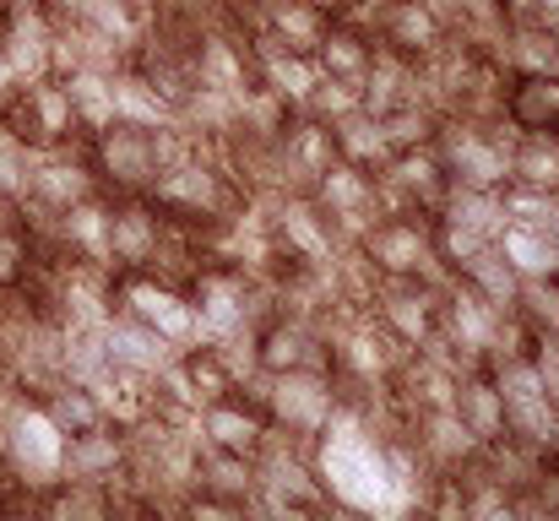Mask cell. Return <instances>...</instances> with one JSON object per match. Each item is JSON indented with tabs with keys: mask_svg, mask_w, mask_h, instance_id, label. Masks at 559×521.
<instances>
[{
	"mask_svg": "<svg viewBox=\"0 0 559 521\" xmlns=\"http://www.w3.org/2000/svg\"><path fill=\"white\" fill-rule=\"evenodd\" d=\"M500 66H506V71H555L559 38L544 33V27L511 22V33H506V44H500Z\"/></svg>",
	"mask_w": 559,
	"mask_h": 521,
	"instance_id": "32",
	"label": "cell"
},
{
	"mask_svg": "<svg viewBox=\"0 0 559 521\" xmlns=\"http://www.w3.org/2000/svg\"><path fill=\"white\" fill-rule=\"evenodd\" d=\"M332 137H337V158L354 164V169L380 174L391 164V147H385V131H380V115H370L365 104L343 120H332Z\"/></svg>",
	"mask_w": 559,
	"mask_h": 521,
	"instance_id": "26",
	"label": "cell"
},
{
	"mask_svg": "<svg viewBox=\"0 0 559 521\" xmlns=\"http://www.w3.org/2000/svg\"><path fill=\"white\" fill-rule=\"evenodd\" d=\"M38 402H44V413L60 424V435H82V429H98V424H109V407H104V396H98L93 386H82V380H60V386H49Z\"/></svg>",
	"mask_w": 559,
	"mask_h": 521,
	"instance_id": "29",
	"label": "cell"
},
{
	"mask_svg": "<svg viewBox=\"0 0 559 521\" xmlns=\"http://www.w3.org/2000/svg\"><path fill=\"white\" fill-rule=\"evenodd\" d=\"M255 484H261L255 457L201 446V457H195V489H206V495H217V500H228V506H239L250 517L255 511Z\"/></svg>",
	"mask_w": 559,
	"mask_h": 521,
	"instance_id": "22",
	"label": "cell"
},
{
	"mask_svg": "<svg viewBox=\"0 0 559 521\" xmlns=\"http://www.w3.org/2000/svg\"><path fill=\"white\" fill-rule=\"evenodd\" d=\"M516 22L527 27H544L559 38V0H516Z\"/></svg>",
	"mask_w": 559,
	"mask_h": 521,
	"instance_id": "36",
	"label": "cell"
},
{
	"mask_svg": "<svg viewBox=\"0 0 559 521\" xmlns=\"http://www.w3.org/2000/svg\"><path fill=\"white\" fill-rule=\"evenodd\" d=\"M435 217L462 223V228H473V234L495 239V234L506 228V201H500V190H467V185H451Z\"/></svg>",
	"mask_w": 559,
	"mask_h": 521,
	"instance_id": "31",
	"label": "cell"
},
{
	"mask_svg": "<svg viewBox=\"0 0 559 521\" xmlns=\"http://www.w3.org/2000/svg\"><path fill=\"white\" fill-rule=\"evenodd\" d=\"M87 164L98 174L104 196H147L158 179V147L147 126L109 120L104 131L87 137Z\"/></svg>",
	"mask_w": 559,
	"mask_h": 521,
	"instance_id": "7",
	"label": "cell"
},
{
	"mask_svg": "<svg viewBox=\"0 0 559 521\" xmlns=\"http://www.w3.org/2000/svg\"><path fill=\"white\" fill-rule=\"evenodd\" d=\"M538 364H544V386H549V402H555V413H559V358L555 353H538Z\"/></svg>",
	"mask_w": 559,
	"mask_h": 521,
	"instance_id": "37",
	"label": "cell"
},
{
	"mask_svg": "<svg viewBox=\"0 0 559 521\" xmlns=\"http://www.w3.org/2000/svg\"><path fill=\"white\" fill-rule=\"evenodd\" d=\"M451 277H456V283H467V288H473L478 299H489L495 310H506V316L516 310L522 277H516V272H511V261H506V256L495 250V239H489L484 250H473V256H467V261H462V267H456Z\"/></svg>",
	"mask_w": 559,
	"mask_h": 521,
	"instance_id": "25",
	"label": "cell"
},
{
	"mask_svg": "<svg viewBox=\"0 0 559 521\" xmlns=\"http://www.w3.org/2000/svg\"><path fill=\"white\" fill-rule=\"evenodd\" d=\"M407 440L418 446V457H424L435 473H462V467L484 451V446L462 429V418H456L451 407H424V413H413Z\"/></svg>",
	"mask_w": 559,
	"mask_h": 521,
	"instance_id": "20",
	"label": "cell"
},
{
	"mask_svg": "<svg viewBox=\"0 0 559 521\" xmlns=\"http://www.w3.org/2000/svg\"><path fill=\"white\" fill-rule=\"evenodd\" d=\"M354 245L365 250V261L380 277H429V283L451 277L440 267V256H435V223L424 212H385Z\"/></svg>",
	"mask_w": 559,
	"mask_h": 521,
	"instance_id": "4",
	"label": "cell"
},
{
	"mask_svg": "<svg viewBox=\"0 0 559 521\" xmlns=\"http://www.w3.org/2000/svg\"><path fill=\"white\" fill-rule=\"evenodd\" d=\"M60 457H66V435H60V424L44 413L38 396H27V402L0 424V462H5V473H11L22 489L38 495L44 484L60 478Z\"/></svg>",
	"mask_w": 559,
	"mask_h": 521,
	"instance_id": "5",
	"label": "cell"
},
{
	"mask_svg": "<svg viewBox=\"0 0 559 521\" xmlns=\"http://www.w3.org/2000/svg\"><path fill=\"white\" fill-rule=\"evenodd\" d=\"M115 120H131V126H147V131H158V126H169L175 120V104L126 60L120 71H115Z\"/></svg>",
	"mask_w": 559,
	"mask_h": 521,
	"instance_id": "27",
	"label": "cell"
},
{
	"mask_svg": "<svg viewBox=\"0 0 559 521\" xmlns=\"http://www.w3.org/2000/svg\"><path fill=\"white\" fill-rule=\"evenodd\" d=\"M104 347H109V364H115V369L147 375V380H158V375L175 364V353H180V343H169L164 332H153L147 321L120 316V310L104 321Z\"/></svg>",
	"mask_w": 559,
	"mask_h": 521,
	"instance_id": "17",
	"label": "cell"
},
{
	"mask_svg": "<svg viewBox=\"0 0 559 521\" xmlns=\"http://www.w3.org/2000/svg\"><path fill=\"white\" fill-rule=\"evenodd\" d=\"M266 429H272V418H266L261 396L245 391V386H234V391H223V396H212V402L195 407V440L212 446V451H245V457H255V446L266 440Z\"/></svg>",
	"mask_w": 559,
	"mask_h": 521,
	"instance_id": "12",
	"label": "cell"
},
{
	"mask_svg": "<svg viewBox=\"0 0 559 521\" xmlns=\"http://www.w3.org/2000/svg\"><path fill=\"white\" fill-rule=\"evenodd\" d=\"M500 120L511 137H559V66L555 71H511Z\"/></svg>",
	"mask_w": 559,
	"mask_h": 521,
	"instance_id": "15",
	"label": "cell"
},
{
	"mask_svg": "<svg viewBox=\"0 0 559 521\" xmlns=\"http://www.w3.org/2000/svg\"><path fill=\"white\" fill-rule=\"evenodd\" d=\"M164 228H169V217L153 196H109V267L115 272H153Z\"/></svg>",
	"mask_w": 559,
	"mask_h": 521,
	"instance_id": "10",
	"label": "cell"
},
{
	"mask_svg": "<svg viewBox=\"0 0 559 521\" xmlns=\"http://www.w3.org/2000/svg\"><path fill=\"white\" fill-rule=\"evenodd\" d=\"M495 250L511 261V272L522 283L559 277V245L544 234V223H533V217H506V228L495 234Z\"/></svg>",
	"mask_w": 559,
	"mask_h": 521,
	"instance_id": "23",
	"label": "cell"
},
{
	"mask_svg": "<svg viewBox=\"0 0 559 521\" xmlns=\"http://www.w3.org/2000/svg\"><path fill=\"white\" fill-rule=\"evenodd\" d=\"M511 185L559 196V137H511Z\"/></svg>",
	"mask_w": 559,
	"mask_h": 521,
	"instance_id": "30",
	"label": "cell"
},
{
	"mask_svg": "<svg viewBox=\"0 0 559 521\" xmlns=\"http://www.w3.org/2000/svg\"><path fill=\"white\" fill-rule=\"evenodd\" d=\"M131 5H136V11H147V16H153V11H158V5H164V0H131Z\"/></svg>",
	"mask_w": 559,
	"mask_h": 521,
	"instance_id": "38",
	"label": "cell"
},
{
	"mask_svg": "<svg viewBox=\"0 0 559 521\" xmlns=\"http://www.w3.org/2000/svg\"><path fill=\"white\" fill-rule=\"evenodd\" d=\"M326 27H332V5L326 0H261L250 33H266L272 44H283L294 55H316Z\"/></svg>",
	"mask_w": 559,
	"mask_h": 521,
	"instance_id": "19",
	"label": "cell"
},
{
	"mask_svg": "<svg viewBox=\"0 0 559 521\" xmlns=\"http://www.w3.org/2000/svg\"><path fill=\"white\" fill-rule=\"evenodd\" d=\"M55 82L66 87L71 115H76V126H82L87 137L115 120V71H66V76H55Z\"/></svg>",
	"mask_w": 559,
	"mask_h": 521,
	"instance_id": "28",
	"label": "cell"
},
{
	"mask_svg": "<svg viewBox=\"0 0 559 521\" xmlns=\"http://www.w3.org/2000/svg\"><path fill=\"white\" fill-rule=\"evenodd\" d=\"M451 413L462 418V429H467L478 446H495V440L511 435V429H506V391L495 386L489 364H478V369H467V375L456 380V402H451Z\"/></svg>",
	"mask_w": 559,
	"mask_h": 521,
	"instance_id": "21",
	"label": "cell"
},
{
	"mask_svg": "<svg viewBox=\"0 0 559 521\" xmlns=\"http://www.w3.org/2000/svg\"><path fill=\"white\" fill-rule=\"evenodd\" d=\"M506 310H495L489 299H478L467 283H456V277H445V288H440V338L451 347H462L473 364H489L495 358V347L506 338Z\"/></svg>",
	"mask_w": 559,
	"mask_h": 521,
	"instance_id": "9",
	"label": "cell"
},
{
	"mask_svg": "<svg viewBox=\"0 0 559 521\" xmlns=\"http://www.w3.org/2000/svg\"><path fill=\"white\" fill-rule=\"evenodd\" d=\"M374 49H380V38H374L370 27L332 16V27H326V38H321V49H316L310 60L321 66V76H337V82H354V87H359L365 71H370Z\"/></svg>",
	"mask_w": 559,
	"mask_h": 521,
	"instance_id": "24",
	"label": "cell"
},
{
	"mask_svg": "<svg viewBox=\"0 0 559 521\" xmlns=\"http://www.w3.org/2000/svg\"><path fill=\"white\" fill-rule=\"evenodd\" d=\"M60 478H82V484H120L126 478V429L109 418L98 429L66 435V457H60Z\"/></svg>",
	"mask_w": 559,
	"mask_h": 521,
	"instance_id": "18",
	"label": "cell"
},
{
	"mask_svg": "<svg viewBox=\"0 0 559 521\" xmlns=\"http://www.w3.org/2000/svg\"><path fill=\"white\" fill-rule=\"evenodd\" d=\"M310 196L321 201V212L337 223V234L354 245L365 228H370L374 217H380V196H374V174L370 169H354V164H332V169L321 174L316 185H310Z\"/></svg>",
	"mask_w": 559,
	"mask_h": 521,
	"instance_id": "14",
	"label": "cell"
},
{
	"mask_svg": "<svg viewBox=\"0 0 559 521\" xmlns=\"http://www.w3.org/2000/svg\"><path fill=\"white\" fill-rule=\"evenodd\" d=\"M310 462H316V478H321L332 511H354V517H391V511H402L391 467H385V446L365 429V418L348 402H337L332 424L316 435Z\"/></svg>",
	"mask_w": 559,
	"mask_h": 521,
	"instance_id": "1",
	"label": "cell"
},
{
	"mask_svg": "<svg viewBox=\"0 0 559 521\" xmlns=\"http://www.w3.org/2000/svg\"><path fill=\"white\" fill-rule=\"evenodd\" d=\"M299 109L332 126V120H343V115H354V109H359V87H354V82H337V76H321Z\"/></svg>",
	"mask_w": 559,
	"mask_h": 521,
	"instance_id": "35",
	"label": "cell"
},
{
	"mask_svg": "<svg viewBox=\"0 0 559 521\" xmlns=\"http://www.w3.org/2000/svg\"><path fill=\"white\" fill-rule=\"evenodd\" d=\"M374 38L385 49H396L402 60H424V55H435L445 44V16L429 0H380Z\"/></svg>",
	"mask_w": 559,
	"mask_h": 521,
	"instance_id": "16",
	"label": "cell"
},
{
	"mask_svg": "<svg viewBox=\"0 0 559 521\" xmlns=\"http://www.w3.org/2000/svg\"><path fill=\"white\" fill-rule=\"evenodd\" d=\"M440 288L445 283H429V277H385L370 316L402 347H424L440 327Z\"/></svg>",
	"mask_w": 559,
	"mask_h": 521,
	"instance_id": "11",
	"label": "cell"
},
{
	"mask_svg": "<svg viewBox=\"0 0 559 521\" xmlns=\"http://www.w3.org/2000/svg\"><path fill=\"white\" fill-rule=\"evenodd\" d=\"M98 190H104V185H98V174L87 164V142H71V147L38 153L22 201H38V206H49V212H66V206H76V201H87V196H98Z\"/></svg>",
	"mask_w": 559,
	"mask_h": 521,
	"instance_id": "13",
	"label": "cell"
},
{
	"mask_svg": "<svg viewBox=\"0 0 559 521\" xmlns=\"http://www.w3.org/2000/svg\"><path fill=\"white\" fill-rule=\"evenodd\" d=\"M380 131H385V147H391V153H407V147H435L440 115H435L429 104H402V109L380 115Z\"/></svg>",
	"mask_w": 559,
	"mask_h": 521,
	"instance_id": "33",
	"label": "cell"
},
{
	"mask_svg": "<svg viewBox=\"0 0 559 521\" xmlns=\"http://www.w3.org/2000/svg\"><path fill=\"white\" fill-rule=\"evenodd\" d=\"M0 120H5L22 142H33L38 153H49V147H71V142H87V131L76 126L71 98H66V87H60L55 76L11 87V98L0 104Z\"/></svg>",
	"mask_w": 559,
	"mask_h": 521,
	"instance_id": "8",
	"label": "cell"
},
{
	"mask_svg": "<svg viewBox=\"0 0 559 521\" xmlns=\"http://www.w3.org/2000/svg\"><path fill=\"white\" fill-rule=\"evenodd\" d=\"M33 164H38V147L22 142V137L0 120V196L22 201V196H27V179H33Z\"/></svg>",
	"mask_w": 559,
	"mask_h": 521,
	"instance_id": "34",
	"label": "cell"
},
{
	"mask_svg": "<svg viewBox=\"0 0 559 521\" xmlns=\"http://www.w3.org/2000/svg\"><path fill=\"white\" fill-rule=\"evenodd\" d=\"M435 153H440L451 185H467V190H506L511 185V126L506 120L478 126V120L440 115Z\"/></svg>",
	"mask_w": 559,
	"mask_h": 521,
	"instance_id": "2",
	"label": "cell"
},
{
	"mask_svg": "<svg viewBox=\"0 0 559 521\" xmlns=\"http://www.w3.org/2000/svg\"><path fill=\"white\" fill-rule=\"evenodd\" d=\"M245 391L261 396L272 429H288V435H299L310 446H316V435L337 413V380H332V369H277V375L261 369V375L245 380Z\"/></svg>",
	"mask_w": 559,
	"mask_h": 521,
	"instance_id": "3",
	"label": "cell"
},
{
	"mask_svg": "<svg viewBox=\"0 0 559 521\" xmlns=\"http://www.w3.org/2000/svg\"><path fill=\"white\" fill-rule=\"evenodd\" d=\"M115 310L147 321L153 332H164L169 343H180V347L201 343L195 299H190L186 283H175V277H158V272H115Z\"/></svg>",
	"mask_w": 559,
	"mask_h": 521,
	"instance_id": "6",
	"label": "cell"
}]
</instances>
